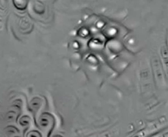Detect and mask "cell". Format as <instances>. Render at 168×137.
<instances>
[{"label":"cell","instance_id":"1","mask_svg":"<svg viewBox=\"0 0 168 137\" xmlns=\"http://www.w3.org/2000/svg\"><path fill=\"white\" fill-rule=\"evenodd\" d=\"M154 67H153L154 69V72L155 75L156 76V78L157 77L161 81L162 80V70H161V68L159 67V63H157L154 65Z\"/></svg>","mask_w":168,"mask_h":137}]
</instances>
